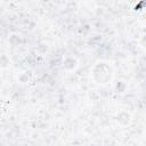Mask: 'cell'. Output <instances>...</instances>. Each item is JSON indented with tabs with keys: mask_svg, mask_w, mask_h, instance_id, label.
Listing matches in <instances>:
<instances>
[{
	"mask_svg": "<svg viewBox=\"0 0 146 146\" xmlns=\"http://www.w3.org/2000/svg\"><path fill=\"white\" fill-rule=\"evenodd\" d=\"M92 78L99 84H107L113 79V70L106 62H98L92 67Z\"/></svg>",
	"mask_w": 146,
	"mask_h": 146,
	"instance_id": "obj_1",
	"label": "cell"
},
{
	"mask_svg": "<svg viewBox=\"0 0 146 146\" xmlns=\"http://www.w3.org/2000/svg\"><path fill=\"white\" fill-rule=\"evenodd\" d=\"M8 65H9V59L5 55H1L0 56V67H7Z\"/></svg>",
	"mask_w": 146,
	"mask_h": 146,
	"instance_id": "obj_2",
	"label": "cell"
}]
</instances>
